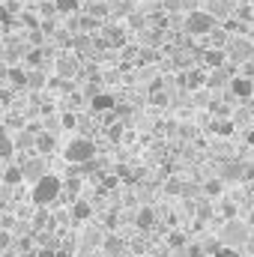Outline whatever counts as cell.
I'll list each match as a JSON object with an SVG mask.
<instances>
[{
  "label": "cell",
  "mask_w": 254,
  "mask_h": 257,
  "mask_svg": "<svg viewBox=\"0 0 254 257\" xmlns=\"http://www.w3.org/2000/svg\"><path fill=\"white\" fill-rule=\"evenodd\" d=\"M0 257H3V251H0Z\"/></svg>",
  "instance_id": "46"
},
{
  "label": "cell",
  "mask_w": 254,
  "mask_h": 257,
  "mask_svg": "<svg viewBox=\"0 0 254 257\" xmlns=\"http://www.w3.org/2000/svg\"><path fill=\"white\" fill-rule=\"evenodd\" d=\"M3 81H6V66H0V87H3Z\"/></svg>",
  "instance_id": "39"
},
{
  "label": "cell",
  "mask_w": 254,
  "mask_h": 257,
  "mask_svg": "<svg viewBox=\"0 0 254 257\" xmlns=\"http://www.w3.org/2000/svg\"><path fill=\"white\" fill-rule=\"evenodd\" d=\"M108 135H111V138H114V141H117V138H120V135H123V126H114V128H111V132H108Z\"/></svg>",
  "instance_id": "36"
},
{
  "label": "cell",
  "mask_w": 254,
  "mask_h": 257,
  "mask_svg": "<svg viewBox=\"0 0 254 257\" xmlns=\"http://www.w3.org/2000/svg\"><path fill=\"white\" fill-rule=\"evenodd\" d=\"M227 90H230V96H233V99L248 102V99L254 96V81H251V78H245V75H236V78H230Z\"/></svg>",
  "instance_id": "8"
},
{
  "label": "cell",
  "mask_w": 254,
  "mask_h": 257,
  "mask_svg": "<svg viewBox=\"0 0 254 257\" xmlns=\"http://www.w3.org/2000/svg\"><path fill=\"white\" fill-rule=\"evenodd\" d=\"M45 84H48L45 69H27V87H30V90H42Z\"/></svg>",
  "instance_id": "20"
},
{
  "label": "cell",
  "mask_w": 254,
  "mask_h": 257,
  "mask_svg": "<svg viewBox=\"0 0 254 257\" xmlns=\"http://www.w3.org/2000/svg\"><path fill=\"white\" fill-rule=\"evenodd\" d=\"M245 171H248L245 162H239V159H224V162L218 165V180H221V183H236V180H245Z\"/></svg>",
  "instance_id": "6"
},
{
  "label": "cell",
  "mask_w": 254,
  "mask_h": 257,
  "mask_svg": "<svg viewBox=\"0 0 254 257\" xmlns=\"http://www.w3.org/2000/svg\"><path fill=\"white\" fill-rule=\"evenodd\" d=\"M212 132H215V135H221V138H230V135H233V123H230V120L215 117V120H212Z\"/></svg>",
  "instance_id": "22"
},
{
  "label": "cell",
  "mask_w": 254,
  "mask_h": 257,
  "mask_svg": "<svg viewBox=\"0 0 254 257\" xmlns=\"http://www.w3.org/2000/svg\"><path fill=\"white\" fill-rule=\"evenodd\" d=\"M150 102H153V105H159V108H165V105L171 102V96H168V93H162V90H153V96H150Z\"/></svg>",
  "instance_id": "27"
},
{
  "label": "cell",
  "mask_w": 254,
  "mask_h": 257,
  "mask_svg": "<svg viewBox=\"0 0 254 257\" xmlns=\"http://www.w3.org/2000/svg\"><path fill=\"white\" fill-rule=\"evenodd\" d=\"M135 224H138L141 230H153V224H156V212H153L150 206L138 209V215H135Z\"/></svg>",
  "instance_id": "19"
},
{
  "label": "cell",
  "mask_w": 254,
  "mask_h": 257,
  "mask_svg": "<svg viewBox=\"0 0 254 257\" xmlns=\"http://www.w3.org/2000/svg\"><path fill=\"white\" fill-rule=\"evenodd\" d=\"M90 215H93V206L87 200H72V218L75 221H90Z\"/></svg>",
  "instance_id": "18"
},
{
  "label": "cell",
  "mask_w": 254,
  "mask_h": 257,
  "mask_svg": "<svg viewBox=\"0 0 254 257\" xmlns=\"http://www.w3.org/2000/svg\"><path fill=\"white\" fill-rule=\"evenodd\" d=\"M248 239H251V230H248V224H245V221L230 218V221L221 227V242H224V245H230V248H239V245H245Z\"/></svg>",
  "instance_id": "5"
},
{
  "label": "cell",
  "mask_w": 254,
  "mask_h": 257,
  "mask_svg": "<svg viewBox=\"0 0 254 257\" xmlns=\"http://www.w3.org/2000/svg\"><path fill=\"white\" fill-rule=\"evenodd\" d=\"M189 248V257H203V248L200 245H186Z\"/></svg>",
  "instance_id": "33"
},
{
  "label": "cell",
  "mask_w": 254,
  "mask_h": 257,
  "mask_svg": "<svg viewBox=\"0 0 254 257\" xmlns=\"http://www.w3.org/2000/svg\"><path fill=\"white\" fill-rule=\"evenodd\" d=\"M12 153H15V138L0 126V162H9V159H12Z\"/></svg>",
  "instance_id": "14"
},
{
  "label": "cell",
  "mask_w": 254,
  "mask_h": 257,
  "mask_svg": "<svg viewBox=\"0 0 254 257\" xmlns=\"http://www.w3.org/2000/svg\"><path fill=\"white\" fill-rule=\"evenodd\" d=\"M102 248H105V254L108 257H120L123 254V248H126V242H123L120 233H108V236H102Z\"/></svg>",
  "instance_id": "10"
},
{
  "label": "cell",
  "mask_w": 254,
  "mask_h": 257,
  "mask_svg": "<svg viewBox=\"0 0 254 257\" xmlns=\"http://www.w3.org/2000/svg\"><path fill=\"white\" fill-rule=\"evenodd\" d=\"M0 180H3V186H6V189L18 186V183L24 180V174H21V165H6V168H3V174H0Z\"/></svg>",
  "instance_id": "13"
},
{
  "label": "cell",
  "mask_w": 254,
  "mask_h": 257,
  "mask_svg": "<svg viewBox=\"0 0 254 257\" xmlns=\"http://www.w3.org/2000/svg\"><path fill=\"white\" fill-rule=\"evenodd\" d=\"M206 12L218 21V18H224V15L233 12V0H209V9H206Z\"/></svg>",
  "instance_id": "15"
},
{
  "label": "cell",
  "mask_w": 254,
  "mask_h": 257,
  "mask_svg": "<svg viewBox=\"0 0 254 257\" xmlns=\"http://www.w3.org/2000/svg\"><path fill=\"white\" fill-rule=\"evenodd\" d=\"M99 36L105 39L108 48H123L126 45V30L120 24H114V21H102V33Z\"/></svg>",
  "instance_id": "7"
},
{
  "label": "cell",
  "mask_w": 254,
  "mask_h": 257,
  "mask_svg": "<svg viewBox=\"0 0 254 257\" xmlns=\"http://www.w3.org/2000/svg\"><path fill=\"white\" fill-rule=\"evenodd\" d=\"M33 147H36V153H39V156H48V153H54L57 141H54V135H51V132H39Z\"/></svg>",
  "instance_id": "12"
},
{
  "label": "cell",
  "mask_w": 254,
  "mask_h": 257,
  "mask_svg": "<svg viewBox=\"0 0 254 257\" xmlns=\"http://www.w3.org/2000/svg\"><path fill=\"white\" fill-rule=\"evenodd\" d=\"M221 212H224V218L230 221V218H236V203H224L221 206Z\"/></svg>",
  "instance_id": "31"
},
{
  "label": "cell",
  "mask_w": 254,
  "mask_h": 257,
  "mask_svg": "<svg viewBox=\"0 0 254 257\" xmlns=\"http://www.w3.org/2000/svg\"><path fill=\"white\" fill-rule=\"evenodd\" d=\"M42 57H45L42 51H30V54H27V63L33 66V69H42Z\"/></svg>",
  "instance_id": "29"
},
{
  "label": "cell",
  "mask_w": 254,
  "mask_h": 257,
  "mask_svg": "<svg viewBox=\"0 0 254 257\" xmlns=\"http://www.w3.org/2000/svg\"><path fill=\"white\" fill-rule=\"evenodd\" d=\"M9 21H12V18H9V9L0 3V24H9Z\"/></svg>",
  "instance_id": "32"
},
{
  "label": "cell",
  "mask_w": 254,
  "mask_h": 257,
  "mask_svg": "<svg viewBox=\"0 0 254 257\" xmlns=\"http://www.w3.org/2000/svg\"><path fill=\"white\" fill-rule=\"evenodd\" d=\"M27 39H30V42H33V45H39V42H42V33H36V30H33V33H30V36H27Z\"/></svg>",
  "instance_id": "35"
},
{
  "label": "cell",
  "mask_w": 254,
  "mask_h": 257,
  "mask_svg": "<svg viewBox=\"0 0 254 257\" xmlns=\"http://www.w3.org/2000/svg\"><path fill=\"white\" fill-rule=\"evenodd\" d=\"M123 3H126V6H135V3H138V0H123Z\"/></svg>",
  "instance_id": "41"
},
{
  "label": "cell",
  "mask_w": 254,
  "mask_h": 257,
  "mask_svg": "<svg viewBox=\"0 0 254 257\" xmlns=\"http://www.w3.org/2000/svg\"><path fill=\"white\" fill-rule=\"evenodd\" d=\"M248 63H251V66H254V54H251V60H248Z\"/></svg>",
  "instance_id": "43"
},
{
  "label": "cell",
  "mask_w": 254,
  "mask_h": 257,
  "mask_svg": "<svg viewBox=\"0 0 254 257\" xmlns=\"http://www.w3.org/2000/svg\"><path fill=\"white\" fill-rule=\"evenodd\" d=\"M245 248H248V251H251V254H254V236H251V239H248V242H245Z\"/></svg>",
  "instance_id": "40"
},
{
  "label": "cell",
  "mask_w": 254,
  "mask_h": 257,
  "mask_svg": "<svg viewBox=\"0 0 254 257\" xmlns=\"http://www.w3.org/2000/svg\"><path fill=\"white\" fill-rule=\"evenodd\" d=\"M75 123H78V120H75L72 114H66V117H63V128H72V126H75Z\"/></svg>",
  "instance_id": "34"
},
{
  "label": "cell",
  "mask_w": 254,
  "mask_h": 257,
  "mask_svg": "<svg viewBox=\"0 0 254 257\" xmlns=\"http://www.w3.org/2000/svg\"><path fill=\"white\" fill-rule=\"evenodd\" d=\"M168 245H171V248H186L189 242H186L183 233H171V236H168Z\"/></svg>",
  "instance_id": "28"
},
{
  "label": "cell",
  "mask_w": 254,
  "mask_h": 257,
  "mask_svg": "<svg viewBox=\"0 0 254 257\" xmlns=\"http://www.w3.org/2000/svg\"><path fill=\"white\" fill-rule=\"evenodd\" d=\"M203 81H206L203 72H189V75H186V84H189V87H197V84H203Z\"/></svg>",
  "instance_id": "30"
},
{
  "label": "cell",
  "mask_w": 254,
  "mask_h": 257,
  "mask_svg": "<svg viewBox=\"0 0 254 257\" xmlns=\"http://www.w3.org/2000/svg\"><path fill=\"white\" fill-rule=\"evenodd\" d=\"M183 27H186L189 36H209V33L218 27V21H215L206 9H191L189 15L183 18Z\"/></svg>",
  "instance_id": "4"
},
{
  "label": "cell",
  "mask_w": 254,
  "mask_h": 257,
  "mask_svg": "<svg viewBox=\"0 0 254 257\" xmlns=\"http://www.w3.org/2000/svg\"><path fill=\"white\" fill-rule=\"evenodd\" d=\"M63 159L69 165H87L96 159V144L90 138H72L63 150Z\"/></svg>",
  "instance_id": "3"
},
{
  "label": "cell",
  "mask_w": 254,
  "mask_h": 257,
  "mask_svg": "<svg viewBox=\"0 0 254 257\" xmlns=\"http://www.w3.org/2000/svg\"><path fill=\"white\" fill-rule=\"evenodd\" d=\"M221 189H224L221 180H206V183H203V194H206V197H218Z\"/></svg>",
  "instance_id": "23"
},
{
  "label": "cell",
  "mask_w": 254,
  "mask_h": 257,
  "mask_svg": "<svg viewBox=\"0 0 254 257\" xmlns=\"http://www.w3.org/2000/svg\"><path fill=\"white\" fill-rule=\"evenodd\" d=\"M78 257H96V254H90V251H84V254H78Z\"/></svg>",
  "instance_id": "42"
},
{
  "label": "cell",
  "mask_w": 254,
  "mask_h": 257,
  "mask_svg": "<svg viewBox=\"0 0 254 257\" xmlns=\"http://www.w3.org/2000/svg\"><path fill=\"white\" fill-rule=\"evenodd\" d=\"M57 72H60L63 78H72V75L78 72V57H72V54H60V57H57Z\"/></svg>",
  "instance_id": "17"
},
{
  "label": "cell",
  "mask_w": 254,
  "mask_h": 257,
  "mask_svg": "<svg viewBox=\"0 0 254 257\" xmlns=\"http://www.w3.org/2000/svg\"><path fill=\"white\" fill-rule=\"evenodd\" d=\"M153 3H162V0H153Z\"/></svg>",
  "instance_id": "45"
},
{
  "label": "cell",
  "mask_w": 254,
  "mask_h": 257,
  "mask_svg": "<svg viewBox=\"0 0 254 257\" xmlns=\"http://www.w3.org/2000/svg\"><path fill=\"white\" fill-rule=\"evenodd\" d=\"M245 224H248V230H254V209L248 212V218H245Z\"/></svg>",
  "instance_id": "38"
},
{
  "label": "cell",
  "mask_w": 254,
  "mask_h": 257,
  "mask_svg": "<svg viewBox=\"0 0 254 257\" xmlns=\"http://www.w3.org/2000/svg\"><path fill=\"white\" fill-rule=\"evenodd\" d=\"M224 63H227L224 51H218V48H206V51H203V66H206V69H221Z\"/></svg>",
  "instance_id": "16"
},
{
  "label": "cell",
  "mask_w": 254,
  "mask_h": 257,
  "mask_svg": "<svg viewBox=\"0 0 254 257\" xmlns=\"http://www.w3.org/2000/svg\"><path fill=\"white\" fill-rule=\"evenodd\" d=\"M114 105H117V99L111 93H93V108L96 111H111Z\"/></svg>",
  "instance_id": "21"
},
{
  "label": "cell",
  "mask_w": 254,
  "mask_h": 257,
  "mask_svg": "<svg viewBox=\"0 0 254 257\" xmlns=\"http://www.w3.org/2000/svg\"><path fill=\"white\" fill-rule=\"evenodd\" d=\"M6 245H9V233H0V251H3Z\"/></svg>",
  "instance_id": "37"
},
{
  "label": "cell",
  "mask_w": 254,
  "mask_h": 257,
  "mask_svg": "<svg viewBox=\"0 0 254 257\" xmlns=\"http://www.w3.org/2000/svg\"><path fill=\"white\" fill-rule=\"evenodd\" d=\"M54 9L63 12V15H72L78 9V0H54Z\"/></svg>",
  "instance_id": "24"
},
{
  "label": "cell",
  "mask_w": 254,
  "mask_h": 257,
  "mask_svg": "<svg viewBox=\"0 0 254 257\" xmlns=\"http://www.w3.org/2000/svg\"><path fill=\"white\" fill-rule=\"evenodd\" d=\"M21 174H24V180H39V177H45L48 174V168H45V156H33V159H21Z\"/></svg>",
  "instance_id": "9"
},
{
  "label": "cell",
  "mask_w": 254,
  "mask_h": 257,
  "mask_svg": "<svg viewBox=\"0 0 254 257\" xmlns=\"http://www.w3.org/2000/svg\"><path fill=\"white\" fill-rule=\"evenodd\" d=\"M18 21H21L27 30H36V27H39V18H36L33 12H21V18H18Z\"/></svg>",
  "instance_id": "26"
},
{
  "label": "cell",
  "mask_w": 254,
  "mask_h": 257,
  "mask_svg": "<svg viewBox=\"0 0 254 257\" xmlns=\"http://www.w3.org/2000/svg\"><path fill=\"white\" fill-rule=\"evenodd\" d=\"M6 81H9L15 90H27V69H24V66H9V69H6Z\"/></svg>",
  "instance_id": "11"
},
{
  "label": "cell",
  "mask_w": 254,
  "mask_h": 257,
  "mask_svg": "<svg viewBox=\"0 0 254 257\" xmlns=\"http://www.w3.org/2000/svg\"><path fill=\"white\" fill-rule=\"evenodd\" d=\"M251 194H254V180H251Z\"/></svg>",
  "instance_id": "44"
},
{
  "label": "cell",
  "mask_w": 254,
  "mask_h": 257,
  "mask_svg": "<svg viewBox=\"0 0 254 257\" xmlns=\"http://www.w3.org/2000/svg\"><path fill=\"white\" fill-rule=\"evenodd\" d=\"M254 54V39L251 36H245V33H233L230 39H227V45H224V57H227V63L233 66H245L251 60Z\"/></svg>",
  "instance_id": "2"
},
{
  "label": "cell",
  "mask_w": 254,
  "mask_h": 257,
  "mask_svg": "<svg viewBox=\"0 0 254 257\" xmlns=\"http://www.w3.org/2000/svg\"><path fill=\"white\" fill-rule=\"evenodd\" d=\"M212 257H242V251L239 248H230V245H218L212 251Z\"/></svg>",
  "instance_id": "25"
},
{
  "label": "cell",
  "mask_w": 254,
  "mask_h": 257,
  "mask_svg": "<svg viewBox=\"0 0 254 257\" xmlns=\"http://www.w3.org/2000/svg\"><path fill=\"white\" fill-rule=\"evenodd\" d=\"M63 194V180L57 177V174H45V177H39L36 183H33V189H30V200L36 203V206H51L57 197Z\"/></svg>",
  "instance_id": "1"
}]
</instances>
